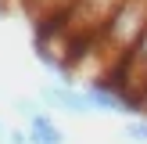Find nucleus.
Listing matches in <instances>:
<instances>
[{
	"mask_svg": "<svg viewBox=\"0 0 147 144\" xmlns=\"http://www.w3.org/2000/svg\"><path fill=\"white\" fill-rule=\"evenodd\" d=\"M144 33H147V0H122V7L111 14V22L104 25L97 40L104 43V50L126 58Z\"/></svg>",
	"mask_w": 147,
	"mask_h": 144,
	"instance_id": "1",
	"label": "nucleus"
},
{
	"mask_svg": "<svg viewBox=\"0 0 147 144\" xmlns=\"http://www.w3.org/2000/svg\"><path fill=\"white\" fill-rule=\"evenodd\" d=\"M40 101L43 108H54V112H65V115H76V119H86V115H93L97 108L90 105V97H86V90H76V83H43L40 86Z\"/></svg>",
	"mask_w": 147,
	"mask_h": 144,
	"instance_id": "2",
	"label": "nucleus"
},
{
	"mask_svg": "<svg viewBox=\"0 0 147 144\" xmlns=\"http://www.w3.org/2000/svg\"><path fill=\"white\" fill-rule=\"evenodd\" d=\"M83 90H86V97H90V105L97 108V112L122 115V119H136V115H140V105H136V97L122 94L115 83H86Z\"/></svg>",
	"mask_w": 147,
	"mask_h": 144,
	"instance_id": "3",
	"label": "nucleus"
},
{
	"mask_svg": "<svg viewBox=\"0 0 147 144\" xmlns=\"http://www.w3.org/2000/svg\"><path fill=\"white\" fill-rule=\"evenodd\" d=\"M25 130H29V144H65V130L50 119L47 108H43L40 115H32Z\"/></svg>",
	"mask_w": 147,
	"mask_h": 144,
	"instance_id": "4",
	"label": "nucleus"
},
{
	"mask_svg": "<svg viewBox=\"0 0 147 144\" xmlns=\"http://www.w3.org/2000/svg\"><path fill=\"white\" fill-rule=\"evenodd\" d=\"M122 137L133 144H147V115H136V119H126L122 126Z\"/></svg>",
	"mask_w": 147,
	"mask_h": 144,
	"instance_id": "5",
	"label": "nucleus"
},
{
	"mask_svg": "<svg viewBox=\"0 0 147 144\" xmlns=\"http://www.w3.org/2000/svg\"><path fill=\"white\" fill-rule=\"evenodd\" d=\"M14 112H18L22 119L29 122L32 115H40V112H43V101H40V97H36V101H32V97H22V101H14Z\"/></svg>",
	"mask_w": 147,
	"mask_h": 144,
	"instance_id": "6",
	"label": "nucleus"
},
{
	"mask_svg": "<svg viewBox=\"0 0 147 144\" xmlns=\"http://www.w3.org/2000/svg\"><path fill=\"white\" fill-rule=\"evenodd\" d=\"M7 144H29V130H7Z\"/></svg>",
	"mask_w": 147,
	"mask_h": 144,
	"instance_id": "7",
	"label": "nucleus"
},
{
	"mask_svg": "<svg viewBox=\"0 0 147 144\" xmlns=\"http://www.w3.org/2000/svg\"><path fill=\"white\" fill-rule=\"evenodd\" d=\"M0 144H7V126L0 122Z\"/></svg>",
	"mask_w": 147,
	"mask_h": 144,
	"instance_id": "8",
	"label": "nucleus"
}]
</instances>
